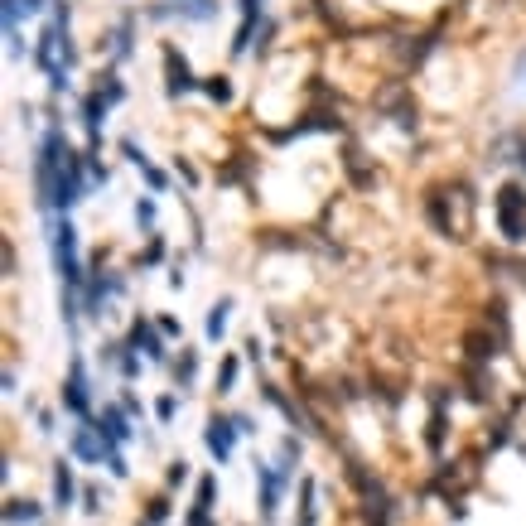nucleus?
Wrapping results in <instances>:
<instances>
[{"label": "nucleus", "instance_id": "7ed1b4c3", "mask_svg": "<svg viewBox=\"0 0 526 526\" xmlns=\"http://www.w3.org/2000/svg\"><path fill=\"white\" fill-rule=\"evenodd\" d=\"M237 435H242V430H237L232 420H222V416L208 420V449H213V459H218V464H227V459H232V449H237Z\"/></svg>", "mask_w": 526, "mask_h": 526}, {"label": "nucleus", "instance_id": "6e6552de", "mask_svg": "<svg viewBox=\"0 0 526 526\" xmlns=\"http://www.w3.org/2000/svg\"><path fill=\"white\" fill-rule=\"evenodd\" d=\"M227 309H232L227 300H222V305L213 309V319H208V338H222V329H227Z\"/></svg>", "mask_w": 526, "mask_h": 526}, {"label": "nucleus", "instance_id": "0eeeda50", "mask_svg": "<svg viewBox=\"0 0 526 526\" xmlns=\"http://www.w3.org/2000/svg\"><path fill=\"white\" fill-rule=\"evenodd\" d=\"M5 517H10V526H39V517H44V512H39V502L15 498V502H10V512H5Z\"/></svg>", "mask_w": 526, "mask_h": 526}, {"label": "nucleus", "instance_id": "423d86ee", "mask_svg": "<svg viewBox=\"0 0 526 526\" xmlns=\"http://www.w3.org/2000/svg\"><path fill=\"white\" fill-rule=\"evenodd\" d=\"M63 406H68L73 416H87V377H83V367H73V382L63 387Z\"/></svg>", "mask_w": 526, "mask_h": 526}, {"label": "nucleus", "instance_id": "1a4fd4ad", "mask_svg": "<svg viewBox=\"0 0 526 526\" xmlns=\"http://www.w3.org/2000/svg\"><path fill=\"white\" fill-rule=\"evenodd\" d=\"M165 517H169V502H165V498H155V502H150V512H145V526H160Z\"/></svg>", "mask_w": 526, "mask_h": 526}, {"label": "nucleus", "instance_id": "ddd939ff", "mask_svg": "<svg viewBox=\"0 0 526 526\" xmlns=\"http://www.w3.org/2000/svg\"><path fill=\"white\" fill-rule=\"evenodd\" d=\"M87 512H102V493H97V488H87Z\"/></svg>", "mask_w": 526, "mask_h": 526}, {"label": "nucleus", "instance_id": "20e7f679", "mask_svg": "<svg viewBox=\"0 0 526 526\" xmlns=\"http://www.w3.org/2000/svg\"><path fill=\"white\" fill-rule=\"evenodd\" d=\"M78 498V483H73V469H68V459H58L54 464V507L58 512H68Z\"/></svg>", "mask_w": 526, "mask_h": 526}, {"label": "nucleus", "instance_id": "9d476101", "mask_svg": "<svg viewBox=\"0 0 526 526\" xmlns=\"http://www.w3.org/2000/svg\"><path fill=\"white\" fill-rule=\"evenodd\" d=\"M232 382H237V362L227 358V362H222V367H218V391H227V387H232Z\"/></svg>", "mask_w": 526, "mask_h": 526}, {"label": "nucleus", "instance_id": "f8f14e48", "mask_svg": "<svg viewBox=\"0 0 526 526\" xmlns=\"http://www.w3.org/2000/svg\"><path fill=\"white\" fill-rule=\"evenodd\" d=\"M189 478V464H169V483H184Z\"/></svg>", "mask_w": 526, "mask_h": 526}, {"label": "nucleus", "instance_id": "9b49d317", "mask_svg": "<svg viewBox=\"0 0 526 526\" xmlns=\"http://www.w3.org/2000/svg\"><path fill=\"white\" fill-rule=\"evenodd\" d=\"M174 411H179V401H174V396H165V401H160V420H174Z\"/></svg>", "mask_w": 526, "mask_h": 526}, {"label": "nucleus", "instance_id": "f03ea898", "mask_svg": "<svg viewBox=\"0 0 526 526\" xmlns=\"http://www.w3.org/2000/svg\"><path fill=\"white\" fill-rule=\"evenodd\" d=\"M111 454H116V449L102 440V430H78V435H73V459H83V464H107Z\"/></svg>", "mask_w": 526, "mask_h": 526}, {"label": "nucleus", "instance_id": "39448f33", "mask_svg": "<svg viewBox=\"0 0 526 526\" xmlns=\"http://www.w3.org/2000/svg\"><path fill=\"white\" fill-rule=\"evenodd\" d=\"M97 430H102V440H107L111 449H116V444H126V440H131V430H126V416H121L116 406H107V411H102V420H97Z\"/></svg>", "mask_w": 526, "mask_h": 526}, {"label": "nucleus", "instance_id": "f257e3e1", "mask_svg": "<svg viewBox=\"0 0 526 526\" xmlns=\"http://www.w3.org/2000/svg\"><path fill=\"white\" fill-rule=\"evenodd\" d=\"M285 483H290V473L280 469V464H256V498H261V517H276V512H280Z\"/></svg>", "mask_w": 526, "mask_h": 526}]
</instances>
